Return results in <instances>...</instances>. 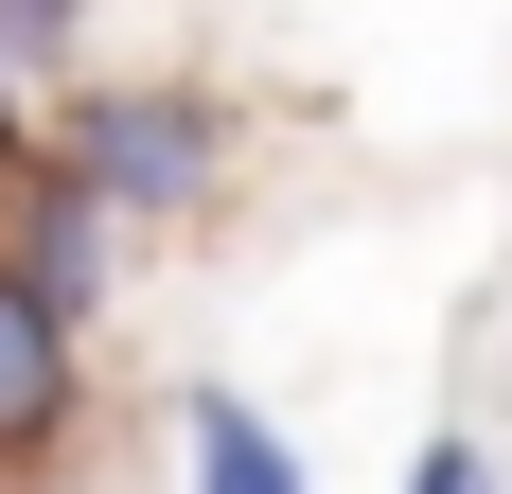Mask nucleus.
Listing matches in <instances>:
<instances>
[{"label": "nucleus", "instance_id": "6", "mask_svg": "<svg viewBox=\"0 0 512 494\" xmlns=\"http://www.w3.org/2000/svg\"><path fill=\"white\" fill-rule=\"evenodd\" d=\"M407 494H495V442H477V424H442V442L407 459Z\"/></svg>", "mask_w": 512, "mask_h": 494}, {"label": "nucleus", "instance_id": "2", "mask_svg": "<svg viewBox=\"0 0 512 494\" xmlns=\"http://www.w3.org/2000/svg\"><path fill=\"white\" fill-rule=\"evenodd\" d=\"M0 265H18V283H36L53 318H71V336H89V318H106V283H124V212H106L89 177H71V159L36 142V177H18V195H0Z\"/></svg>", "mask_w": 512, "mask_h": 494}, {"label": "nucleus", "instance_id": "1", "mask_svg": "<svg viewBox=\"0 0 512 494\" xmlns=\"http://www.w3.org/2000/svg\"><path fill=\"white\" fill-rule=\"evenodd\" d=\"M53 159H71L124 230H177V212H212V177H230V106L177 89V71H159V89H71L53 106Z\"/></svg>", "mask_w": 512, "mask_h": 494}, {"label": "nucleus", "instance_id": "3", "mask_svg": "<svg viewBox=\"0 0 512 494\" xmlns=\"http://www.w3.org/2000/svg\"><path fill=\"white\" fill-rule=\"evenodd\" d=\"M53 442H71V318H53V300L0 265V494L36 477Z\"/></svg>", "mask_w": 512, "mask_h": 494}, {"label": "nucleus", "instance_id": "7", "mask_svg": "<svg viewBox=\"0 0 512 494\" xmlns=\"http://www.w3.org/2000/svg\"><path fill=\"white\" fill-rule=\"evenodd\" d=\"M36 142H53V124H36V106H18V53H0V195L36 177Z\"/></svg>", "mask_w": 512, "mask_h": 494}, {"label": "nucleus", "instance_id": "5", "mask_svg": "<svg viewBox=\"0 0 512 494\" xmlns=\"http://www.w3.org/2000/svg\"><path fill=\"white\" fill-rule=\"evenodd\" d=\"M71 36H89V0H0V53H18V71H53Z\"/></svg>", "mask_w": 512, "mask_h": 494}, {"label": "nucleus", "instance_id": "4", "mask_svg": "<svg viewBox=\"0 0 512 494\" xmlns=\"http://www.w3.org/2000/svg\"><path fill=\"white\" fill-rule=\"evenodd\" d=\"M177 459H195V494H301V442H283V424H265L248 389H177Z\"/></svg>", "mask_w": 512, "mask_h": 494}]
</instances>
